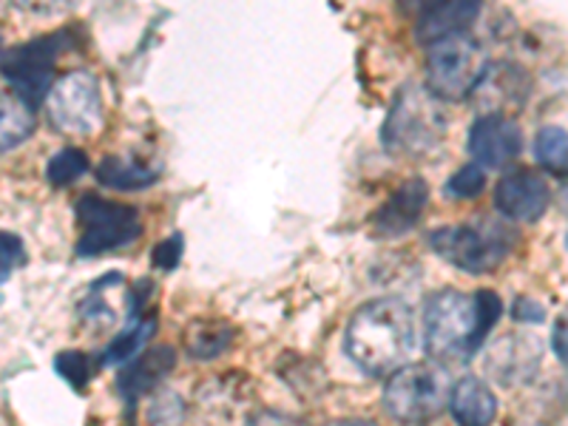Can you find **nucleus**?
Wrapping results in <instances>:
<instances>
[{
    "label": "nucleus",
    "mask_w": 568,
    "mask_h": 426,
    "mask_svg": "<svg viewBox=\"0 0 568 426\" xmlns=\"http://www.w3.org/2000/svg\"><path fill=\"white\" fill-rule=\"evenodd\" d=\"M500 313L504 302L491 291H438L424 307L426 349L440 364L469 362L486 344Z\"/></svg>",
    "instance_id": "nucleus-1"
},
{
    "label": "nucleus",
    "mask_w": 568,
    "mask_h": 426,
    "mask_svg": "<svg viewBox=\"0 0 568 426\" xmlns=\"http://www.w3.org/2000/svg\"><path fill=\"white\" fill-rule=\"evenodd\" d=\"M347 355L373 378L400 369L418 347L415 313L398 298H378L353 313L344 336Z\"/></svg>",
    "instance_id": "nucleus-2"
},
{
    "label": "nucleus",
    "mask_w": 568,
    "mask_h": 426,
    "mask_svg": "<svg viewBox=\"0 0 568 426\" xmlns=\"http://www.w3.org/2000/svg\"><path fill=\"white\" fill-rule=\"evenodd\" d=\"M429 245L449 265L478 276V273H489L504 265L515 247V231L504 222L484 216L466 225L440 227L429 236Z\"/></svg>",
    "instance_id": "nucleus-3"
},
{
    "label": "nucleus",
    "mask_w": 568,
    "mask_h": 426,
    "mask_svg": "<svg viewBox=\"0 0 568 426\" xmlns=\"http://www.w3.org/2000/svg\"><path fill=\"white\" fill-rule=\"evenodd\" d=\"M453 382L438 364H404L389 375L384 409L398 424H429L449 407Z\"/></svg>",
    "instance_id": "nucleus-4"
},
{
    "label": "nucleus",
    "mask_w": 568,
    "mask_h": 426,
    "mask_svg": "<svg viewBox=\"0 0 568 426\" xmlns=\"http://www.w3.org/2000/svg\"><path fill=\"white\" fill-rule=\"evenodd\" d=\"M426 89L407 85L393 100L387 120H384L382 140L393 154H426L433 151L446 134V116Z\"/></svg>",
    "instance_id": "nucleus-5"
},
{
    "label": "nucleus",
    "mask_w": 568,
    "mask_h": 426,
    "mask_svg": "<svg viewBox=\"0 0 568 426\" xmlns=\"http://www.w3.org/2000/svg\"><path fill=\"white\" fill-rule=\"evenodd\" d=\"M426 49L429 54H426L424 89L444 103H460V100L471 98L489 69L484 49L469 34L444 38L438 43H429Z\"/></svg>",
    "instance_id": "nucleus-6"
},
{
    "label": "nucleus",
    "mask_w": 568,
    "mask_h": 426,
    "mask_svg": "<svg viewBox=\"0 0 568 426\" xmlns=\"http://www.w3.org/2000/svg\"><path fill=\"white\" fill-rule=\"evenodd\" d=\"M71 45H74L71 32L29 40L12 52L0 54V74L12 83L18 98L38 109L40 100L49 98V91H52L54 65H58L60 54L69 52Z\"/></svg>",
    "instance_id": "nucleus-7"
},
{
    "label": "nucleus",
    "mask_w": 568,
    "mask_h": 426,
    "mask_svg": "<svg viewBox=\"0 0 568 426\" xmlns=\"http://www.w3.org/2000/svg\"><path fill=\"white\" fill-rule=\"evenodd\" d=\"M78 256L83 258L131 245L142 233L140 213L134 207L94 194L78 202Z\"/></svg>",
    "instance_id": "nucleus-8"
},
{
    "label": "nucleus",
    "mask_w": 568,
    "mask_h": 426,
    "mask_svg": "<svg viewBox=\"0 0 568 426\" xmlns=\"http://www.w3.org/2000/svg\"><path fill=\"white\" fill-rule=\"evenodd\" d=\"M49 120L69 136H89L103 125V91L89 71H69L49 91Z\"/></svg>",
    "instance_id": "nucleus-9"
},
{
    "label": "nucleus",
    "mask_w": 568,
    "mask_h": 426,
    "mask_svg": "<svg viewBox=\"0 0 568 426\" xmlns=\"http://www.w3.org/2000/svg\"><path fill=\"white\" fill-rule=\"evenodd\" d=\"M524 149V134L504 114H484L469 131V154L475 165L489 171L506 169Z\"/></svg>",
    "instance_id": "nucleus-10"
},
{
    "label": "nucleus",
    "mask_w": 568,
    "mask_h": 426,
    "mask_svg": "<svg viewBox=\"0 0 568 426\" xmlns=\"http://www.w3.org/2000/svg\"><path fill=\"white\" fill-rule=\"evenodd\" d=\"M549 182L531 169L511 171L495 187V205L506 220L537 222L542 213L549 211Z\"/></svg>",
    "instance_id": "nucleus-11"
},
{
    "label": "nucleus",
    "mask_w": 568,
    "mask_h": 426,
    "mask_svg": "<svg viewBox=\"0 0 568 426\" xmlns=\"http://www.w3.org/2000/svg\"><path fill=\"white\" fill-rule=\"evenodd\" d=\"M426 200H429V187L424 180H407L400 187H395L393 196L378 207L373 220V231L382 240H393V236H404L418 225L420 213H424Z\"/></svg>",
    "instance_id": "nucleus-12"
},
{
    "label": "nucleus",
    "mask_w": 568,
    "mask_h": 426,
    "mask_svg": "<svg viewBox=\"0 0 568 426\" xmlns=\"http://www.w3.org/2000/svg\"><path fill=\"white\" fill-rule=\"evenodd\" d=\"M484 0H438L418 18V40L424 45L466 34L480 18Z\"/></svg>",
    "instance_id": "nucleus-13"
},
{
    "label": "nucleus",
    "mask_w": 568,
    "mask_h": 426,
    "mask_svg": "<svg viewBox=\"0 0 568 426\" xmlns=\"http://www.w3.org/2000/svg\"><path fill=\"white\" fill-rule=\"evenodd\" d=\"M176 355L171 347H154L145 353L134 355L129 367L120 373V393L129 404H136L140 398H149L165 375L174 369Z\"/></svg>",
    "instance_id": "nucleus-14"
},
{
    "label": "nucleus",
    "mask_w": 568,
    "mask_h": 426,
    "mask_svg": "<svg viewBox=\"0 0 568 426\" xmlns=\"http://www.w3.org/2000/svg\"><path fill=\"white\" fill-rule=\"evenodd\" d=\"M449 409L460 426H491L497 418V398L478 375H466L453 387Z\"/></svg>",
    "instance_id": "nucleus-15"
},
{
    "label": "nucleus",
    "mask_w": 568,
    "mask_h": 426,
    "mask_svg": "<svg viewBox=\"0 0 568 426\" xmlns=\"http://www.w3.org/2000/svg\"><path fill=\"white\" fill-rule=\"evenodd\" d=\"M537 358H540V342L537 338L506 336L491 344V353L486 355V369H491L500 382L511 384L517 382V375H529Z\"/></svg>",
    "instance_id": "nucleus-16"
},
{
    "label": "nucleus",
    "mask_w": 568,
    "mask_h": 426,
    "mask_svg": "<svg viewBox=\"0 0 568 426\" xmlns=\"http://www.w3.org/2000/svg\"><path fill=\"white\" fill-rule=\"evenodd\" d=\"M34 125H38L34 105L18 94H0V154L27 142L34 134Z\"/></svg>",
    "instance_id": "nucleus-17"
},
{
    "label": "nucleus",
    "mask_w": 568,
    "mask_h": 426,
    "mask_svg": "<svg viewBox=\"0 0 568 426\" xmlns=\"http://www.w3.org/2000/svg\"><path fill=\"white\" fill-rule=\"evenodd\" d=\"M233 338H236V333H233L231 324L216 322V318H200V322L187 324L185 349L191 358L211 362V358H216V355L231 347Z\"/></svg>",
    "instance_id": "nucleus-18"
},
{
    "label": "nucleus",
    "mask_w": 568,
    "mask_h": 426,
    "mask_svg": "<svg viewBox=\"0 0 568 426\" xmlns=\"http://www.w3.org/2000/svg\"><path fill=\"white\" fill-rule=\"evenodd\" d=\"M156 171L131 156H105L98 165V182L114 191H142L156 182Z\"/></svg>",
    "instance_id": "nucleus-19"
},
{
    "label": "nucleus",
    "mask_w": 568,
    "mask_h": 426,
    "mask_svg": "<svg viewBox=\"0 0 568 426\" xmlns=\"http://www.w3.org/2000/svg\"><path fill=\"white\" fill-rule=\"evenodd\" d=\"M156 329V318L154 316H131L129 318V327L120 333V336L114 338V342L109 344V347L103 349V355H100V364H125L131 362L134 355H140L142 349H145V344L151 342V336H154Z\"/></svg>",
    "instance_id": "nucleus-20"
},
{
    "label": "nucleus",
    "mask_w": 568,
    "mask_h": 426,
    "mask_svg": "<svg viewBox=\"0 0 568 426\" xmlns=\"http://www.w3.org/2000/svg\"><path fill=\"white\" fill-rule=\"evenodd\" d=\"M535 160L549 174L568 176V131L560 125H542L535 136Z\"/></svg>",
    "instance_id": "nucleus-21"
},
{
    "label": "nucleus",
    "mask_w": 568,
    "mask_h": 426,
    "mask_svg": "<svg viewBox=\"0 0 568 426\" xmlns=\"http://www.w3.org/2000/svg\"><path fill=\"white\" fill-rule=\"evenodd\" d=\"M187 407L185 400L176 393L169 389H160V393H151L145 400V413H142V424L145 426H182L185 424Z\"/></svg>",
    "instance_id": "nucleus-22"
},
{
    "label": "nucleus",
    "mask_w": 568,
    "mask_h": 426,
    "mask_svg": "<svg viewBox=\"0 0 568 426\" xmlns=\"http://www.w3.org/2000/svg\"><path fill=\"white\" fill-rule=\"evenodd\" d=\"M85 171H89V156H85L80 149H63L49 160L45 176H49L52 185L65 187L71 185V182H78Z\"/></svg>",
    "instance_id": "nucleus-23"
},
{
    "label": "nucleus",
    "mask_w": 568,
    "mask_h": 426,
    "mask_svg": "<svg viewBox=\"0 0 568 426\" xmlns=\"http://www.w3.org/2000/svg\"><path fill=\"white\" fill-rule=\"evenodd\" d=\"M486 187V171L480 165H464L458 174L449 176L446 182V194L453 196V200H475V196L484 194Z\"/></svg>",
    "instance_id": "nucleus-24"
},
{
    "label": "nucleus",
    "mask_w": 568,
    "mask_h": 426,
    "mask_svg": "<svg viewBox=\"0 0 568 426\" xmlns=\"http://www.w3.org/2000/svg\"><path fill=\"white\" fill-rule=\"evenodd\" d=\"M54 369H58L60 378H65L74 389H83L85 384H89L91 375H94L91 358L89 355L78 353V349H65V353H60L58 358H54Z\"/></svg>",
    "instance_id": "nucleus-25"
},
{
    "label": "nucleus",
    "mask_w": 568,
    "mask_h": 426,
    "mask_svg": "<svg viewBox=\"0 0 568 426\" xmlns=\"http://www.w3.org/2000/svg\"><path fill=\"white\" fill-rule=\"evenodd\" d=\"M23 262H27V247H23L20 236L0 231V284L7 282Z\"/></svg>",
    "instance_id": "nucleus-26"
},
{
    "label": "nucleus",
    "mask_w": 568,
    "mask_h": 426,
    "mask_svg": "<svg viewBox=\"0 0 568 426\" xmlns=\"http://www.w3.org/2000/svg\"><path fill=\"white\" fill-rule=\"evenodd\" d=\"M182 251H185V242H182L180 233H174V236H169V240L154 247V265L162 267V271H174L180 265Z\"/></svg>",
    "instance_id": "nucleus-27"
},
{
    "label": "nucleus",
    "mask_w": 568,
    "mask_h": 426,
    "mask_svg": "<svg viewBox=\"0 0 568 426\" xmlns=\"http://www.w3.org/2000/svg\"><path fill=\"white\" fill-rule=\"evenodd\" d=\"M23 12L38 14V18H54V14L69 12L78 0H14Z\"/></svg>",
    "instance_id": "nucleus-28"
},
{
    "label": "nucleus",
    "mask_w": 568,
    "mask_h": 426,
    "mask_svg": "<svg viewBox=\"0 0 568 426\" xmlns=\"http://www.w3.org/2000/svg\"><path fill=\"white\" fill-rule=\"evenodd\" d=\"M511 316H515L517 322H542V318H546V313H542L540 304L517 302L515 311H511Z\"/></svg>",
    "instance_id": "nucleus-29"
},
{
    "label": "nucleus",
    "mask_w": 568,
    "mask_h": 426,
    "mask_svg": "<svg viewBox=\"0 0 568 426\" xmlns=\"http://www.w3.org/2000/svg\"><path fill=\"white\" fill-rule=\"evenodd\" d=\"M251 426H302L293 418H282V415H258V418L251 420Z\"/></svg>",
    "instance_id": "nucleus-30"
},
{
    "label": "nucleus",
    "mask_w": 568,
    "mask_h": 426,
    "mask_svg": "<svg viewBox=\"0 0 568 426\" xmlns=\"http://www.w3.org/2000/svg\"><path fill=\"white\" fill-rule=\"evenodd\" d=\"M555 349H557V355H560L562 362L568 364V333H566V327H557V333H555Z\"/></svg>",
    "instance_id": "nucleus-31"
},
{
    "label": "nucleus",
    "mask_w": 568,
    "mask_h": 426,
    "mask_svg": "<svg viewBox=\"0 0 568 426\" xmlns=\"http://www.w3.org/2000/svg\"><path fill=\"white\" fill-rule=\"evenodd\" d=\"M329 426H378L373 424V420H364V418H349V420H336V424Z\"/></svg>",
    "instance_id": "nucleus-32"
},
{
    "label": "nucleus",
    "mask_w": 568,
    "mask_h": 426,
    "mask_svg": "<svg viewBox=\"0 0 568 426\" xmlns=\"http://www.w3.org/2000/svg\"><path fill=\"white\" fill-rule=\"evenodd\" d=\"M7 3H9V0H0V9H3V7H7Z\"/></svg>",
    "instance_id": "nucleus-33"
},
{
    "label": "nucleus",
    "mask_w": 568,
    "mask_h": 426,
    "mask_svg": "<svg viewBox=\"0 0 568 426\" xmlns=\"http://www.w3.org/2000/svg\"><path fill=\"white\" fill-rule=\"evenodd\" d=\"M0 49H3V38H0Z\"/></svg>",
    "instance_id": "nucleus-34"
}]
</instances>
